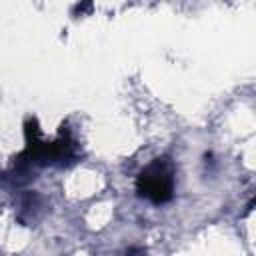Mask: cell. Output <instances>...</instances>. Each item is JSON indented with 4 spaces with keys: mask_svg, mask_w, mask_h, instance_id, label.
I'll list each match as a JSON object with an SVG mask.
<instances>
[{
    "mask_svg": "<svg viewBox=\"0 0 256 256\" xmlns=\"http://www.w3.org/2000/svg\"><path fill=\"white\" fill-rule=\"evenodd\" d=\"M124 256H146V250L140 248V246H132V248H128L124 252Z\"/></svg>",
    "mask_w": 256,
    "mask_h": 256,
    "instance_id": "2",
    "label": "cell"
},
{
    "mask_svg": "<svg viewBox=\"0 0 256 256\" xmlns=\"http://www.w3.org/2000/svg\"><path fill=\"white\" fill-rule=\"evenodd\" d=\"M176 188V170L168 156L154 158L136 176V192L140 198L162 206L172 200Z\"/></svg>",
    "mask_w": 256,
    "mask_h": 256,
    "instance_id": "1",
    "label": "cell"
}]
</instances>
